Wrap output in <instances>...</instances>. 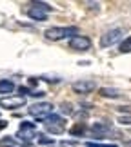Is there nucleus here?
<instances>
[{
	"instance_id": "obj_17",
	"label": "nucleus",
	"mask_w": 131,
	"mask_h": 147,
	"mask_svg": "<svg viewBox=\"0 0 131 147\" xmlns=\"http://www.w3.org/2000/svg\"><path fill=\"white\" fill-rule=\"evenodd\" d=\"M38 144H53V138H48V136H44V134H40V138H38Z\"/></svg>"
},
{
	"instance_id": "obj_8",
	"label": "nucleus",
	"mask_w": 131,
	"mask_h": 147,
	"mask_svg": "<svg viewBox=\"0 0 131 147\" xmlns=\"http://www.w3.org/2000/svg\"><path fill=\"white\" fill-rule=\"evenodd\" d=\"M89 131L95 134V138H107L109 134H113V129H111V125L109 123H106V122H96V123H93V125L89 127Z\"/></svg>"
},
{
	"instance_id": "obj_18",
	"label": "nucleus",
	"mask_w": 131,
	"mask_h": 147,
	"mask_svg": "<svg viewBox=\"0 0 131 147\" xmlns=\"http://www.w3.org/2000/svg\"><path fill=\"white\" fill-rule=\"evenodd\" d=\"M62 111H64L66 115H71V113H73V109H71V104H67V102H66V104H62Z\"/></svg>"
},
{
	"instance_id": "obj_3",
	"label": "nucleus",
	"mask_w": 131,
	"mask_h": 147,
	"mask_svg": "<svg viewBox=\"0 0 131 147\" xmlns=\"http://www.w3.org/2000/svg\"><path fill=\"white\" fill-rule=\"evenodd\" d=\"M42 122H44L45 129L53 134H60V133H64V129H66V120L60 115H49V116H45Z\"/></svg>"
},
{
	"instance_id": "obj_12",
	"label": "nucleus",
	"mask_w": 131,
	"mask_h": 147,
	"mask_svg": "<svg viewBox=\"0 0 131 147\" xmlns=\"http://www.w3.org/2000/svg\"><path fill=\"white\" fill-rule=\"evenodd\" d=\"M100 96H104V98H118L120 96V91L115 87H102L100 89Z\"/></svg>"
},
{
	"instance_id": "obj_21",
	"label": "nucleus",
	"mask_w": 131,
	"mask_h": 147,
	"mask_svg": "<svg viewBox=\"0 0 131 147\" xmlns=\"http://www.w3.org/2000/svg\"><path fill=\"white\" fill-rule=\"evenodd\" d=\"M5 127H7V122H5V120H0V131L5 129Z\"/></svg>"
},
{
	"instance_id": "obj_6",
	"label": "nucleus",
	"mask_w": 131,
	"mask_h": 147,
	"mask_svg": "<svg viewBox=\"0 0 131 147\" xmlns=\"http://www.w3.org/2000/svg\"><path fill=\"white\" fill-rule=\"evenodd\" d=\"M26 105V96H15V94H11V96H2L0 98V107H4V109L7 111H13V109H18V107Z\"/></svg>"
},
{
	"instance_id": "obj_9",
	"label": "nucleus",
	"mask_w": 131,
	"mask_h": 147,
	"mask_svg": "<svg viewBox=\"0 0 131 147\" xmlns=\"http://www.w3.org/2000/svg\"><path fill=\"white\" fill-rule=\"evenodd\" d=\"M69 47L75 51H88V49H91V40L88 36L77 35V36L69 38Z\"/></svg>"
},
{
	"instance_id": "obj_11",
	"label": "nucleus",
	"mask_w": 131,
	"mask_h": 147,
	"mask_svg": "<svg viewBox=\"0 0 131 147\" xmlns=\"http://www.w3.org/2000/svg\"><path fill=\"white\" fill-rule=\"evenodd\" d=\"M13 91H15V84L11 80H0V94H7V96H11Z\"/></svg>"
},
{
	"instance_id": "obj_5",
	"label": "nucleus",
	"mask_w": 131,
	"mask_h": 147,
	"mask_svg": "<svg viewBox=\"0 0 131 147\" xmlns=\"http://www.w3.org/2000/svg\"><path fill=\"white\" fill-rule=\"evenodd\" d=\"M53 9L49 4H44V2H35V4H31V7L29 11H27V15H29V18L33 20H37V22H42L48 18V13Z\"/></svg>"
},
{
	"instance_id": "obj_1",
	"label": "nucleus",
	"mask_w": 131,
	"mask_h": 147,
	"mask_svg": "<svg viewBox=\"0 0 131 147\" xmlns=\"http://www.w3.org/2000/svg\"><path fill=\"white\" fill-rule=\"evenodd\" d=\"M77 35H78V27H75V26H71V27H49L44 33V36L51 42L64 40V38H73Z\"/></svg>"
},
{
	"instance_id": "obj_14",
	"label": "nucleus",
	"mask_w": 131,
	"mask_h": 147,
	"mask_svg": "<svg viewBox=\"0 0 131 147\" xmlns=\"http://www.w3.org/2000/svg\"><path fill=\"white\" fill-rule=\"evenodd\" d=\"M118 51H120V53H131V36L124 38V40L120 42V46H118Z\"/></svg>"
},
{
	"instance_id": "obj_19",
	"label": "nucleus",
	"mask_w": 131,
	"mask_h": 147,
	"mask_svg": "<svg viewBox=\"0 0 131 147\" xmlns=\"http://www.w3.org/2000/svg\"><path fill=\"white\" fill-rule=\"evenodd\" d=\"M118 122L124 123V125H131V116H120V118H118Z\"/></svg>"
},
{
	"instance_id": "obj_13",
	"label": "nucleus",
	"mask_w": 131,
	"mask_h": 147,
	"mask_svg": "<svg viewBox=\"0 0 131 147\" xmlns=\"http://www.w3.org/2000/svg\"><path fill=\"white\" fill-rule=\"evenodd\" d=\"M86 129H88V127L84 125L82 122H78L77 125H73V127L69 129V133L73 134V136H80V134H84V131H86Z\"/></svg>"
},
{
	"instance_id": "obj_10",
	"label": "nucleus",
	"mask_w": 131,
	"mask_h": 147,
	"mask_svg": "<svg viewBox=\"0 0 131 147\" xmlns=\"http://www.w3.org/2000/svg\"><path fill=\"white\" fill-rule=\"evenodd\" d=\"M93 89H95V82H91V80H80V82L73 84V91L78 94H88Z\"/></svg>"
},
{
	"instance_id": "obj_16",
	"label": "nucleus",
	"mask_w": 131,
	"mask_h": 147,
	"mask_svg": "<svg viewBox=\"0 0 131 147\" xmlns=\"http://www.w3.org/2000/svg\"><path fill=\"white\" fill-rule=\"evenodd\" d=\"M86 147H117V145H109V144H93V142H88L86 144Z\"/></svg>"
},
{
	"instance_id": "obj_15",
	"label": "nucleus",
	"mask_w": 131,
	"mask_h": 147,
	"mask_svg": "<svg viewBox=\"0 0 131 147\" xmlns=\"http://www.w3.org/2000/svg\"><path fill=\"white\" fill-rule=\"evenodd\" d=\"M16 145V138L13 136H5L0 140V147H15Z\"/></svg>"
},
{
	"instance_id": "obj_4",
	"label": "nucleus",
	"mask_w": 131,
	"mask_h": 147,
	"mask_svg": "<svg viewBox=\"0 0 131 147\" xmlns=\"http://www.w3.org/2000/svg\"><path fill=\"white\" fill-rule=\"evenodd\" d=\"M33 136H37L35 123L22 122L20 123V129H18V134H16V142H22V145H31Z\"/></svg>"
},
{
	"instance_id": "obj_7",
	"label": "nucleus",
	"mask_w": 131,
	"mask_h": 147,
	"mask_svg": "<svg viewBox=\"0 0 131 147\" xmlns=\"http://www.w3.org/2000/svg\"><path fill=\"white\" fill-rule=\"evenodd\" d=\"M122 38V29H109L107 33H104L100 38V47H109Z\"/></svg>"
},
{
	"instance_id": "obj_2",
	"label": "nucleus",
	"mask_w": 131,
	"mask_h": 147,
	"mask_svg": "<svg viewBox=\"0 0 131 147\" xmlns=\"http://www.w3.org/2000/svg\"><path fill=\"white\" fill-rule=\"evenodd\" d=\"M53 111H55V107H53V104H49V102H37V104H33L29 107V115L33 118H37L38 122H42L45 116L53 115Z\"/></svg>"
},
{
	"instance_id": "obj_20",
	"label": "nucleus",
	"mask_w": 131,
	"mask_h": 147,
	"mask_svg": "<svg viewBox=\"0 0 131 147\" xmlns=\"http://www.w3.org/2000/svg\"><path fill=\"white\" fill-rule=\"evenodd\" d=\"M18 91L22 93V96H24V94H31V91H29V89H27V87H20Z\"/></svg>"
}]
</instances>
